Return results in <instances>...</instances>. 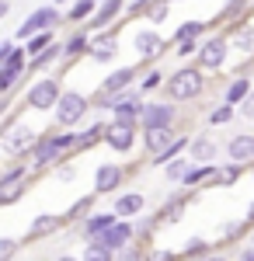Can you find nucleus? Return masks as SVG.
I'll return each mask as SVG.
<instances>
[{
	"label": "nucleus",
	"mask_w": 254,
	"mask_h": 261,
	"mask_svg": "<svg viewBox=\"0 0 254 261\" xmlns=\"http://www.w3.org/2000/svg\"><path fill=\"white\" fill-rule=\"evenodd\" d=\"M202 91H206V70L202 66H177L174 73L167 77V87H164V94L177 105H185V101H195L202 98Z\"/></svg>",
	"instance_id": "1"
},
{
	"label": "nucleus",
	"mask_w": 254,
	"mask_h": 261,
	"mask_svg": "<svg viewBox=\"0 0 254 261\" xmlns=\"http://www.w3.org/2000/svg\"><path fill=\"white\" fill-rule=\"evenodd\" d=\"M91 108H94V105H91L87 94H80V91H63L59 101H56V125L59 129H73V125L84 122V115H87Z\"/></svg>",
	"instance_id": "2"
},
{
	"label": "nucleus",
	"mask_w": 254,
	"mask_h": 261,
	"mask_svg": "<svg viewBox=\"0 0 254 261\" xmlns=\"http://www.w3.org/2000/svg\"><path fill=\"white\" fill-rule=\"evenodd\" d=\"M59 94H63L59 77H42V81L28 84V91H24V105L35 108V112H49V108H56Z\"/></svg>",
	"instance_id": "3"
},
{
	"label": "nucleus",
	"mask_w": 254,
	"mask_h": 261,
	"mask_svg": "<svg viewBox=\"0 0 254 261\" xmlns=\"http://www.w3.org/2000/svg\"><path fill=\"white\" fill-rule=\"evenodd\" d=\"M39 146V136L28 129V125H11L4 133V157L21 161V157H32V150Z\"/></svg>",
	"instance_id": "4"
},
{
	"label": "nucleus",
	"mask_w": 254,
	"mask_h": 261,
	"mask_svg": "<svg viewBox=\"0 0 254 261\" xmlns=\"http://www.w3.org/2000/svg\"><path fill=\"white\" fill-rule=\"evenodd\" d=\"M230 45H234V42H226V35H213V39H206L202 45H198L195 63L206 70V73L223 70V66H226V53H230Z\"/></svg>",
	"instance_id": "5"
},
{
	"label": "nucleus",
	"mask_w": 254,
	"mask_h": 261,
	"mask_svg": "<svg viewBox=\"0 0 254 261\" xmlns=\"http://www.w3.org/2000/svg\"><path fill=\"white\" fill-rule=\"evenodd\" d=\"M139 129H143V125H133V122L112 119L108 125H105V146H108V150H115V153H133Z\"/></svg>",
	"instance_id": "6"
},
{
	"label": "nucleus",
	"mask_w": 254,
	"mask_h": 261,
	"mask_svg": "<svg viewBox=\"0 0 254 261\" xmlns=\"http://www.w3.org/2000/svg\"><path fill=\"white\" fill-rule=\"evenodd\" d=\"M28 192V164H14L4 178H0V205H14Z\"/></svg>",
	"instance_id": "7"
},
{
	"label": "nucleus",
	"mask_w": 254,
	"mask_h": 261,
	"mask_svg": "<svg viewBox=\"0 0 254 261\" xmlns=\"http://www.w3.org/2000/svg\"><path fill=\"white\" fill-rule=\"evenodd\" d=\"M139 125H177V101L164 98V101H146L143 105V115H139Z\"/></svg>",
	"instance_id": "8"
},
{
	"label": "nucleus",
	"mask_w": 254,
	"mask_h": 261,
	"mask_svg": "<svg viewBox=\"0 0 254 261\" xmlns=\"http://www.w3.org/2000/svg\"><path fill=\"white\" fill-rule=\"evenodd\" d=\"M59 21H63V14H59L56 7H39V11H32L28 18L21 21L18 39H32V35H39L42 28H53V24H59Z\"/></svg>",
	"instance_id": "9"
},
{
	"label": "nucleus",
	"mask_w": 254,
	"mask_h": 261,
	"mask_svg": "<svg viewBox=\"0 0 254 261\" xmlns=\"http://www.w3.org/2000/svg\"><path fill=\"white\" fill-rule=\"evenodd\" d=\"M63 153H66V150H63V146L56 143V136L49 133V136H42V140H39V146L32 150V167H35V171L56 167V164L63 161Z\"/></svg>",
	"instance_id": "10"
},
{
	"label": "nucleus",
	"mask_w": 254,
	"mask_h": 261,
	"mask_svg": "<svg viewBox=\"0 0 254 261\" xmlns=\"http://www.w3.org/2000/svg\"><path fill=\"white\" fill-rule=\"evenodd\" d=\"M174 140H177V125H146L143 129V150L150 157L160 153V150H167Z\"/></svg>",
	"instance_id": "11"
},
{
	"label": "nucleus",
	"mask_w": 254,
	"mask_h": 261,
	"mask_svg": "<svg viewBox=\"0 0 254 261\" xmlns=\"http://www.w3.org/2000/svg\"><path fill=\"white\" fill-rule=\"evenodd\" d=\"M122 181H125V167H118V164H101L98 171H94V192H98V195H112V192H118Z\"/></svg>",
	"instance_id": "12"
},
{
	"label": "nucleus",
	"mask_w": 254,
	"mask_h": 261,
	"mask_svg": "<svg viewBox=\"0 0 254 261\" xmlns=\"http://www.w3.org/2000/svg\"><path fill=\"white\" fill-rule=\"evenodd\" d=\"M115 53H118V42H115V32H108V28H98V35H91V60H98V63H108V60H115Z\"/></svg>",
	"instance_id": "13"
},
{
	"label": "nucleus",
	"mask_w": 254,
	"mask_h": 261,
	"mask_svg": "<svg viewBox=\"0 0 254 261\" xmlns=\"http://www.w3.org/2000/svg\"><path fill=\"white\" fill-rule=\"evenodd\" d=\"M118 220H122V216H118L115 209H112V213H91L87 220L80 223V237H84V241H98L101 233H105L112 223H118Z\"/></svg>",
	"instance_id": "14"
},
{
	"label": "nucleus",
	"mask_w": 254,
	"mask_h": 261,
	"mask_svg": "<svg viewBox=\"0 0 254 261\" xmlns=\"http://www.w3.org/2000/svg\"><path fill=\"white\" fill-rule=\"evenodd\" d=\"M167 45H171V39H160L154 28H146V32H139V35H136V53L143 56V60H157V56H164Z\"/></svg>",
	"instance_id": "15"
},
{
	"label": "nucleus",
	"mask_w": 254,
	"mask_h": 261,
	"mask_svg": "<svg viewBox=\"0 0 254 261\" xmlns=\"http://www.w3.org/2000/svg\"><path fill=\"white\" fill-rule=\"evenodd\" d=\"M223 150H226V161L251 164V161H254V136H251V133H240V136H230Z\"/></svg>",
	"instance_id": "16"
},
{
	"label": "nucleus",
	"mask_w": 254,
	"mask_h": 261,
	"mask_svg": "<svg viewBox=\"0 0 254 261\" xmlns=\"http://www.w3.org/2000/svg\"><path fill=\"white\" fill-rule=\"evenodd\" d=\"M98 241H105V244H108V247H112V251L118 254V251H122L125 244L136 241V226H129L125 220H118V223H112V226H108V230L101 233Z\"/></svg>",
	"instance_id": "17"
},
{
	"label": "nucleus",
	"mask_w": 254,
	"mask_h": 261,
	"mask_svg": "<svg viewBox=\"0 0 254 261\" xmlns=\"http://www.w3.org/2000/svg\"><path fill=\"white\" fill-rule=\"evenodd\" d=\"M66 216H56V213H42V216H35L32 220V230H28V237L32 241H42V237H53V233H59L63 226H66Z\"/></svg>",
	"instance_id": "18"
},
{
	"label": "nucleus",
	"mask_w": 254,
	"mask_h": 261,
	"mask_svg": "<svg viewBox=\"0 0 254 261\" xmlns=\"http://www.w3.org/2000/svg\"><path fill=\"white\" fill-rule=\"evenodd\" d=\"M219 150H223V146H219L213 136H192V143H188V157L195 164H213Z\"/></svg>",
	"instance_id": "19"
},
{
	"label": "nucleus",
	"mask_w": 254,
	"mask_h": 261,
	"mask_svg": "<svg viewBox=\"0 0 254 261\" xmlns=\"http://www.w3.org/2000/svg\"><path fill=\"white\" fill-rule=\"evenodd\" d=\"M139 70H143V66H118V70H112V73L105 77V84H101V91L115 94V91H125V87H133V81L139 77Z\"/></svg>",
	"instance_id": "20"
},
{
	"label": "nucleus",
	"mask_w": 254,
	"mask_h": 261,
	"mask_svg": "<svg viewBox=\"0 0 254 261\" xmlns=\"http://www.w3.org/2000/svg\"><path fill=\"white\" fill-rule=\"evenodd\" d=\"M115 209L122 220H133V216H143V209H146V199L139 195V192H125V195H118L115 199Z\"/></svg>",
	"instance_id": "21"
},
{
	"label": "nucleus",
	"mask_w": 254,
	"mask_h": 261,
	"mask_svg": "<svg viewBox=\"0 0 254 261\" xmlns=\"http://www.w3.org/2000/svg\"><path fill=\"white\" fill-rule=\"evenodd\" d=\"M122 11H125V0H101L98 11H94V18H91V28H108Z\"/></svg>",
	"instance_id": "22"
},
{
	"label": "nucleus",
	"mask_w": 254,
	"mask_h": 261,
	"mask_svg": "<svg viewBox=\"0 0 254 261\" xmlns=\"http://www.w3.org/2000/svg\"><path fill=\"white\" fill-rule=\"evenodd\" d=\"M66 56V49H63V42H53L49 49H42V53H35L32 60H28V73H39V70H45V66H53L56 60H63Z\"/></svg>",
	"instance_id": "23"
},
{
	"label": "nucleus",
	"mask_w": 254,
	"mask_h": 261,
	"mask_svg": "<svg viewBox=\"0 0 254 261\" xmlns=\"http://www.w3.org/2000/svg\"><path fill=\"white\" fill-rule=\"evenodd\" d=\"M213 178H216L213 164H195L192 161V167H188V174H185L181 185H188V188H206V185H213Z\"/></svg>",
	"instance_id": "24"
},
{
	"label": "nucleus",
	"mask_w": 254,
	"mask_h": 261,
	"mask_svg": "<svg viewBox=\"0 0 254 261\" xmlns=\"http://www.w3.org/2000/svg\"><path fill=\"white\" fill-rule=\"evenodd\" d=\"M63 49H66V60H80V56L91 53V35L87 32H73V35H66Z\"/></svg>",
	"instance_id": "25"
},
{
	"label": "nucleus",
	"mask_w": 254,
	"mask_h": 261,
	"mask_svg": "<svg viewBox=\"0 0 254 261\" xmlns=\"http://www.w3.org/2000/svg\"><path fill=\"white\" fill-rule=\"evenodd\" d=\"M98 143H105V122H91L84 133H77V150H94Z\"/></svg>",
	"instance_id": "26"
},
{
	"label": "nucleus",
	"mask_w": 254,
	"mask_h": 261,
	"mask_svg": "<svg viewBox=\"0 0 254 261\" xmlns=\"http://www.w3.org/2000/svg\"><path fill=\"white\" fill-rule=\"evenodd\" d=\"M94 202H98V192H91V195L77 199L70 209H66V220H70V223H84L91 213H94Z\"/></svg>",
	"instance_id": "27"
},
{
	"label": "nucleus",
	"mask_w": 254,
	"mask_h": 261,
	"mask_svg": "<svg viewBox=\"0 0 254 261\" xmlns=\"http://www.w3.org/2000/svg\"><path fill=\"white\" fill-rule=\"evenodd\" d=\"M185 205H188V195H174V199L164 202V209H160L157 216H160V223H181V216H185Z\"/></svg>",
	"instance_id": "28"
},
{
	"label": "nucleus",
	"mask_w": 254,
	"mask_h": 261,
	"mask_svg": "<svg viewBox=\"0 0 254 261\" xmlns=\"http://www.w3.org/2000/svg\"><path fill=\"white\" fill-rule=\"evenodd\" d=\"M188 143H192L188 136H177V140L171 143L167 150H160V153H154V157H150V164H157V167H164V164H171L174 157H181V153L188 150Z\"/></svg>",
	"instance_id": "29"
},
{
	"label": "nucleus",
	"mask_w": 254,
	"mask_h": 261,
	"mask_svg": "<svg viewBox=\"0 0 254 261\" xmlns=\"http://www.w3.org/2000/svg\"><path fill=\"white\" fill-rule=\"evenodd\" d=\"M251 91H254V87H251V77H247V73H244V77H234V84L223 91V101H230V105H240V101L247 98Z\"/></svg>",
	"instance_id": "30"
},
{
	"label": "nucleus",
	"mask_w": 254,
	"mask_h": 261,
	"mask_svg": "<svg viewBox=\"0 0 254 261\" xmlns=\"http://www.w3.org/2000/svg\"><path fill=\"white\" fill-rule=\"evenodd\" d=\"M234 49L237 53H244V56H254V24H240L234 32Z\"/></svg>",
	"instance_id": "31"
},
{
	"label": "nucleus",
	"mask_w": 254,
	"mask_h": 261,
	"mask_svg": "<svg viewBox=\"0 0 254 261\" xmlns=\"http://www.w3.org/2000/svg\"><path fill=\"white\" fill-rule=\"evenodd\" d=\"M101 0H73V7L66 11V18L70 21H91L94 18V11H98Z\"/></svg>",
	"instance_id": "32"
},
{
	"label": "nucleus",
	"mask_w": 254,
	"mask_h": 261,
	"mask_svg": "<svg viewBox=\"0 0 254 261\" xmlns=\"http://www.w3.org/2000/svg\"><path fill=\"white\" fill-rule=\"evenodd\" d=\"M240 167H244V164H237V161H230L226 167H219L216 178H213V185H216V188H230V185L240 178Z\"/></svg>",
	"instance_id": "33"
},
{
	"label": "nucleus",
	"mask_w": 254,
	"mask_h": 261,
	"mask_svg": "<svg viewBox=\"0 0 254 261\" xmlns=\"http://www.w3.org/2000/svg\"><path fill=\"white\" fill-rule=\"evenodd\" d=\"M188 167H192V157H174L171 164H164V174H167V181H185V174H188Z\"/></svg>",
	"instance_id": "34"
},
{
	"label": "nucleus",
	"mask_w": 254,
	"mask_h": 261,
	"mask_svg": "<svg viewBox=\"0 0 254 261\" xmlns=\"http://www.w3.org/2000/svg\"><path fill=\"white\" fill-rule=\"evenodd\" d=\"M84 258H87V261H112V258H115V251H112L105 241H87Z\"/></svg>",
	"instance_id": "35"
},
{
	"label": "nucleus",
	"mask_w": 254,
	"mask_h": 261,
	"mask_svg": "<svg viewBox=\"0 0 254 261\" xmlns=\"http://www.w3.org/2000/svg\"><path fill=\"white\" fill-rule=\"evenodd\" d=\"M206 28H209L206 21H185V24L174 32V39H171V42L177 45V42H185V39H198V35H206Z\"/></svg>",
	"instance_id": "36"
},
{
	"label": "nucleus",
	"mask_w": 254,
	"mask_h": 261,
	"mask_svg": "<svg viewBox=\"0 0 254 261\" xmlns=\"http://www.w3.org/2000/svg\"><path fill=\"white\" fill-rule=\"evenodd\" d=\"M53 42H56V32H53V28H42L39 35H32V39H28L24 49H28V56H35V53H42V49H49Z\"/></svg>",
	"instance_id": "37"
},
{
	"label": "nucleus",
	"mask_w": 254,
	"mask_h": 261,
	"mask_svg": "<svg viewBox=\"0 0 254 261\" xmlns=\"http://www.w3.org/2000/svg\"><path fill=\"white\" fill-rule=\"evenodd\" d=\"M247 226H251V223H247V220H244V223H237V220L223 223V230H219V244H234V241H240Z\"/></svg>",
	"instance_id": "38"
},
{
	"label": "nucleus",
	"mask_w": 254,
	"mask_h": 261,
	"mask_svg": "<svg viewBox=\"0 0 254 261\" xmlns=\"http://www.w3.org/2000/svg\"><path fill=\"white\" fill-rule=\"evenodd\" d=\"M247 4H254V0H226V4H223V14H219V18H216L213 24H223V21H234L237 14H240V11L247 7Z\"/></svg>",
	"instance_id": "39"
},
{
	"label": "nucleus",
	"mask_w": 254,
	"mask_h": 261,
	"mask_svg": "<svg viewBox=\"0 0 254 261\" xmlns=\"http://www.w3.org/2000/svg\"><path fill=\"white\" fill-rule=\"evenodd\" d=\"M234 108L237 105H230V101H223L219 108H213V112H209V125H226V122H234Z\"/></svg>",
	"instance_id": "40"
},
{
	"label": "nucleus",
	"mask_w": 254,
	"mask_h": 261,
	"mask_svg": "<svg viewBox=\"0 0 254 261\" xmlns=\"http://www.w3.org/2000/svg\"><path fill=\"white\" fill-rule=\"evenodd\" d=\"M167 7H171V0H150V7H146V18L154 21V24L167 21V14H171Z\"/></svg>",
	"instance_id": "41"
},
{
	"label": "nucleus",
	"mask_w": 254,
	"mask_h": 261,
	"mask_svg": "<svg viewBox=\"0 0 254 261\" xmlns=\"http://www.w3.org/2000/svg\"><path fill=\"white\" fill-rule=\"evenodd\" d=\"M157 223H160V216H139L136 237H139V241H150V237H154V230H157Z\"/></svg>",
	"instance_id": "42"
},
{
	"label": "nucleus",
	"mask_w": 254,
	"mask_h": 261,
	"mask_svg": "<svg viewBox=\"0 0 254 261\" xmlns=\"http://www.w3.org/2000/svg\"><path fill=\"white\" fill-rule=\"evenodd\" d=\"M160 84H164L160 70H146V73H143V81H139V91H143V94H150V91H157Z\"/></svg>",
	"instance_id": "43"
},
{
	"label": "nucleus",
	"mask_w": 254,
	"mask_h": 261,
	"mask_svg": "<svg viewBox=\"0 0 254 261\" xmlns=\"http://www.w3.org/2000/svg\"><path fill=\"white\" fill-rule=\"evenodd\" d=\"M181 251H185V254H209V244L202 241V237H192V241L185 244Z\"/></svg>",
	"instance_id": "44"
},
{
	"label": "nucleus",
	"mask_w": 254,
	"mask_h": 261,
	"mask_svg": "<svg viewBox=\"0 0 254 261\" xmlns=\"http://www.w3.org/2000/svg\"><path fill=\"white\" fill-rule=\"evenodd\" d=\"M237 108H240V115H244V119H247V122H254V91H251V94H247V98H244V101H240Z\"/></svg>",
	"instance_id": "45"
},
{
	"label": "nucleus",
	"mask_w": 254,
	"mask_h": 261,
	"mask_svg": "<svg viewBox=\"0 0 254 261\" xmlns=\"http://www.w3.org/2000/svg\"><path fill=\"white\" fill-rule=\"evenodd\" d=\"M56 178H59V181H73V178H77L73 164H63V161H59V164H56Z\"/></svg>",
	"instance_id": "46"
},
{
	"label": "nucleus",
	"mask_w": 254,
	"mask_h": 261,
	"mask_svg": "<svg viewBox=\"0 0 254 261\" xmlns=\"http://www.w3.org/2000/svg\"><path fill=\"white\" fill-rule=\"evenodd\" d=\"M14 251H18V244H14V241H0V261H11Z\"/></svg>",
	"instance_id": "47"
},
{
	"label": "nucleus",
	"mask_w": 254,
	"mask_h": 261,
	"mask_svg": "<svg viewBox=\"0 0 254 261\" xmlns=\"http://www.w3.org/2000/svg\"><path fill=\"white\" fill-rule=\"evenodd\" d=\"M192 53H198V49H195V39L177 42V56H192Z\"/></svg>",
	"instance_id": "48"
},
{
	"label": "nucleus",
	"mask_w": 254,
	"mask_h": 261,
	"mask_svg": "<svg viewBox=\"0 0 254 261\" xmlns=\"http://www.w3.org/2000/svg\"><path fill=\"white\" fill-rule=\"evenodd\" d=\"M118 254H122V258H125V261H133V258H139L143 251H139V247H136V241H133V244H125V247H122Z\"/></svg>",
	"instance_id": "49"
},
{
	"label": "nucleus",
	"mask_w": 254,
	"mask_h": 261,
	"mask_svg": "<svg viewBox=\"0 0 254 261\" xmlns=\"http://www.w3.org/2000/svg\"><path fill=\"white\" fill-rule=\"evenodd\" d=\"M14 49H18L14 42H4V45H0V66H4V63H7L11 56H14Z\"/></svg>",
	"instance_id": "50"
},
{
	"label": "nucleus",
	"mask_w": 254,
	"mask_h": 261,
	"mask_svg": "<svg viewBox=\"0 0 254 261\" xmlns=\"http://www.w3.org/2000/svg\"><path fill=\"white\" fill-rule=\"evenodd\" d=\"M150 258H154V261H167V258H171V251H150Z\"/></svg>",
	"instance_id": "51"
},
{
	"label": "nucleus",
	"mask_w": 254,
	"mask_h": 261,
	"mask_svg": "<svg viewBox=\"0 0 254 261\" xmlns=\"http://www.w3.org/2000/svg\"><path fill=\"white\" fill-rule=\"evenodd\" d=\"M240 258H244V261H254V244H251V247H244V251H240Z\"/></svg>",
	"instance_id": "52"
},
{
	"label": "nucleus",
	"mask_w": 254,
	"mask_h": 261,
	"mask_svg": "<svg viewBox=\"0 0 254 261\" xmlns=\"http://www.w3.org/2000/svg\"><path fill=\"white\" fill-rule=\"evenodd\" d=\"M244 220H247V223H251V226H254V202H251V205H247V216H244Z\"/></svg>",
	"instance_id": "53"
},
{
	"label": "nucleus",
	"mask_w": 254,
	"mask_h": 261,
	"mask_svg": "<svg viewBox=\"0 0 254 261\" xmlns=\"http://www.w3.org/2000/svg\"><path fill=\"white\" fill-rule=\"evenodd\" d=\"M251 244H254V226H251Z\"/></svg>",
	"instance_id": "54"
},
{
	"label": "nucleus",
	"mask_w": 254,
	"mask_h": 261,
	"mask_svg": "<svg viewBox=\"0 0 254 261\" xmlns=\"http://www.w3.org/2000/svg\"><path fill=\"white\" fill-rule=\"evenodd\" d=\"M171 4H181V0H171Z\"/></svg>",
	"instance_id": "55"
},
{
	"label": "nucleus",
	"mask_w": 254,
	"mask_h": 261,
	"mask_svg": "<svg viewBox=\"0 0 254 261\" xmlns=\"http://www.w3.org/2000/svg\"><path fill=\"white\" fill-rule=\"evenodd\" d=\"M251 7H254V4H251Z\"/></svg>",
	"instance_id": "56"
}]
</instances>
